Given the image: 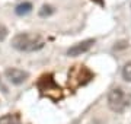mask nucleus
Segmentation results:
<instances>
[{"instance_id": "1", "label": "nucleus", "mask_w": 131, "mask_h": 124, "mask_svg": "<svg viewBox=\"0 0 131 124\" xmlns=\"http://www.w3.org/2000/svg\"><path fill=\"white\" fill-rule=\"evenodd\" d=\"M44 39L38 35V34H29V32H20L15 35L12 39V47L16 48L18 51H26L32 53L38 51L44 47Z\"/></svg>"}, {"instance_id": "2", "label": "nucleus", "mask_w": 131, "mask_h": 124, "mask_svg": "<svg viewBox=\"0 0 131 124\" xmlns=\"http://www.w3.org/2000/svg\"><path fill=\"white\" fill-rule=\"evenodd\" d=\"M131 104V96L122 88H114L108 94V105L115 112H122Z\"/></svg>"}, {"instance_id": "3", "label": "nucleus", "mask_w": 131, "mask_h": 124, "mask_svg": "<svg viewBox=\"0 0 131 124\" xmlns=\"http://www.w3.org/2000/svg\"><path fill=\"white\" fill-rule=\"evenodd\" d=\"M5 76L6 79L10 82V83H13V85H20V83H24L26 79H28V72H25L22 69H18V67H10L5 72Z\"/></svg>"}, {"instance_id": "4", "label": "nucleus", "mask_w": 131, "mask_h": 124, "mask_svg": "<svg viewBox=\"0 0 131 124\" xmlns=\"http://www.w3.org/2000/svg\"><path fill=\"white\" fill-rule=\"evenodd\" d=\"M95 44V39L89 38V39H84V41H80V43L71 45L69 50H67V56L70 57H77V56H82L84 53H88L90 48L93 47Z\"/></svg>"}, {"instance_id": "5", "label": "nucleus", "mask_w": 131, "mask_h": 124, "mask_svg": "<svg viewBox=\"0 0 131 124\" xmlns=\"http://www.w3.org/2000/svg\"><path fill=\"white\" fill-rule=\"evenodd\" d=\"M32 12V5L29 2H24V3H19L16 7H15V13L18 16H26Z\"/></svg>"}, {"instance_id": "6", "label": "nucleus", "mask_w": 131, "mask_h": 124, "mask_svg": "<svg viewBox=\"0 0 131 124\" xmlns=\"http://www.w3.org/2000/svg\"><path fill=\"white\" fill-rule=\"evenodd\" d=\"M0 124H20L19 117L15 114H6L0 117Z\"/></svg>"}, {"instance_id": "7", "label": "nucleus", "mask_w": 131, "mask_h": 124, "mask_svg": "<svg viewBox=\"0 0 131 124\" xmlns=\"http://www.w3.org/2000/svg\"><path fill=\"white\" fill-rule=\"evenodd\" d=\"M122 79L127 82H131V61H128L127 64H124V67H122Z\"/></svg>"}, {"instance_id": "8", "label": "nucleus", "mask_w": 131, "mask_h": 124, "mask_svg": "<svg viewBox=\"0 0 131 124\" xmlns=\"http://www.w3.org/2000/svg\"><path fill=\"white\" fill-rule=\"evenodd\" d=\"M54 13V7L50 5H44L41 7V10H39V16L41 18H47V16H51V15Z\"/></svg>"}, {"instance_id": "9", "label": "nucleus", "mask_w": 131, "mask_h": 124, "mask_svg": "<svg viewBox=\"0 0 131 124\" xmlns=\"http://www.w3.org/2000/svg\"><path fill=\"white\" fill-rule=\"evenodd\" d=\"M6 37H7V29H6V26L0 25V41H3Z\"/></svg>"}]
</instances>
